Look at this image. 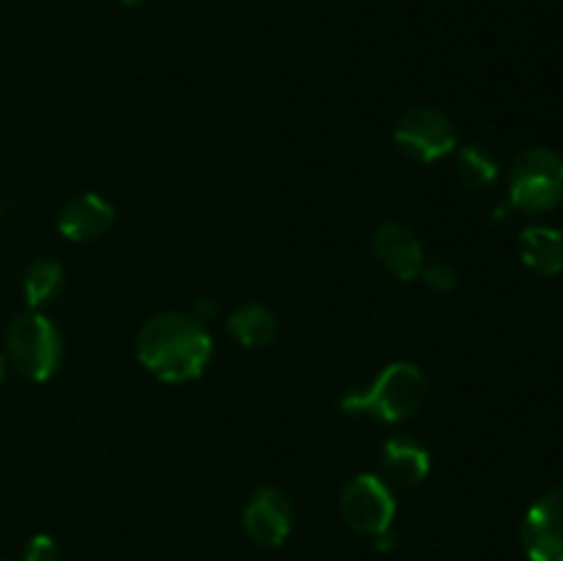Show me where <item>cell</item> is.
<instances>
[{
  "label": "cell",
  "instance_id": "obj_13",
  "mask_svg": "<svg viewBox=\"0 0 563 561\" xmlns=\"http://www.w3.org/2000/svg\"><path fill=\"white\" fill-rule=\"evenodd\" d=\"M229 333L242 346L256 350V346L273 344L275 336H278V319L262 302H247L229 317Z\"/></svg>",
  "mask_w": 563,
  "mask_h": 561
},
{
  "label": "cell",
  "instance_id": "obj_10",
  "mask_svg": "<svg viewBox=\"0 0 563 561\" xmlns=\"http://www.w3.org/2000/svg\"><path fill=\"white\" fill-rule=\"evenodd\" d=\"M113 220V204L104 201L97 193H80V196L69 198L60 209L58 231L71 242H91L108 234Z\"/></svg>",
  "mask_w": 563,
  "mask_h": 561
},
{
  "label": "cell",
  "instance_id": "obj_12",
  "mask_svg": "<svg viewBox=\"0 0 563 561\" xmlns=\"http://www.w3.org/2000/svg\"><path fill=\"white\" fill-rule=\"evenodd\" d=\"M520 258L539 275H559L563 270V234L553 226H528L520 234Z\"/></svg>",
  "mask_w": 563,
  "mask_h": 561
},
{
  "label": "cell",
  "instance_id": "obj_11",
  "mask_svg": "<svg viewBox=\"0 0 563 561\" xmlns=\"http://www.w3.org/2000/svg\"><path fill=\"white\" fill-rule=\"evenodd\" d=\"M429 460L427 446L418 443L410 435H394L390 440H385L383 446V471L390 482L401 484V487H412V484H421L429 476Z\"/></svg>",
  "mask_w": 563,
  "mask_h": 561
},
{
  "label": "cell",
  "instance_id": "obj_19",
  "mask_svg": "<svg viewBox=\"0 0 563 561\" xmlns=\"http://www.w3.org/2000/svg\"><path fill=\"white\" fill-rule=\"evenodd\" d=\"M3 372H5V366H3V355H0V380H3Z\"/></svg>",
  "mask_w": 563,
  "mask_h": 561
},
{
  "label": "cell",
  "instance_id": "obj_20",
  "mask_svg": "<svg viewBox=\"0 0 563 561\" xmlns=\"http://www.w3.org/2000/svg\"><path fill=\"white\" fill-rule=\"evenodd\" d=\"M0 561H3V559H0Z\"/></svg>",
  "mask_w": 563,
  "mask_h": 561
},
{
  "label": "cell",
  "instance_id": "obj_14",
  "mask_svg": "<svg viewBox=\"0 0 563 561\" xmlns=\"http://www.w3.org/2000/svg\"><path fill=\"white\" fill-rule=\"evenodd\" d=\"M60 286H64V267L53 258H36L27 267L25 280H22V292H25V300L33 311L47 306L58 295Z\"/></svg>",
  "mask_w": 563,
  "mask_h": 561
},
{
  "label": "cell",
  "instance_id": "obj_4",
  "mask_svg": "<svg viewBox=\"0 0 563 561\" xmlns=\"http://www.w3.org/2000/svg\"><path fill=\"white\" fill-rule=\"evenodd\" d=\"M5 346L20 374H25L33 383L53 377L64 358L58 330L42 311L20 314L5 330Z\"/></svg>",
  "mask_w": 563,
  "mask_h": 561
},
{
  "label": "cell",
  "instance_id": "obj_18",
  "mask_svg": "<svg viewBox=\"0 0 563 561\" xmlns=\"http://www.w3.org/2000/svg\"><path fill=\"white\" fill-rule=\"evenodd\" d=\"M121 3H124V6H141L143 0H121Z\"/></svg>",
  "mask_w": 563,
  "mask_h": 561
},
{
  "label": "cell",
  "instance_id": "obj_15",
  "mask_svg": "<svg viewBox=\"0 0 563 561\" xmlns=\"http://www.w3.org/2000/svg\"><path fill=\"white\" fill-rule=\"evenodd\" d=\"M456 176H460L465 187L482 190V187H489L498 179V165H495V160L487 152L467 146L456 152Z\"/></svg>",
  "mask_w": 563,
  "mask_h": 561
},
{
  "label": "cell",
  "instance_id": "obj_3",
  "mask_svg": "<svg viewBox=\"0 0 563 561\" xmlns=\"http://www.w3.org/2000/svg\"><path fill=\"white\" fill-rule=\"evenodd\" d=\"M509 198L522 212H548L563 201V157L553 148H526L509 174Z\"/></svg>",
  "mask_w": 563,
  "mask_h": 561
},
{
  "label": "cell",
  "instance_id": "obj_17",
  "mask_svg": "<svg viewBox=\"0 0 563 561\" xmlns=\"http://www.w3.org/2000/svg\"><path fill=\"white\" fill-rule=\"evenodd\" d=\"M25 561H58V544L47 534H36L25 548Z\"/></svg>",
  "mask_w": 563,
  "mask_h": 561
},
{
  "label": "cell",
  "instance_id": "obj_6",
  "mask_svg": "<svg viewBox=\"0 0 563 561\" xmlns=\"http://www.w3.org/2000/svg\"><path fill=\"white\" fill-rule=\"evenodd\" d=\"M341 517L352 531L379 537L390 531V522L396 517V498L383 479L361 473L341 493Z\"/></svg>",
  "mask_w": 563,
  "mask_h": 561
},
{
  "label": "cell",
  "instance_id": "obj_1",
  "mask_svg": "<svg viewBox=\"0 0 563 561\" xmlns=\"http://www.w3.org/2000/svg\"><path fill=\"white\" fill-rule=\"evenodd\" d=\"M209 358L212 336L201 319L190 314H157L137 333V361L163 383H190L201 377Z\"/></svg>",
  "mask_w": 563,
  "mask_h": 561
},
{
  "label": "cell",
  "instance_id": "obj_8",
  "mask_svg": "<svg viewBox=\"0 0 563 561\" xmlns=\"http://www.w3.org/2000/svg\"><path fill=\"white\" fill-rule=\"evenodd\" d=\"M245 534L262 548H280L295 526V506L278 487H262L251 495L242 515Z\"/></svg>",
  "mask_w": 563,
  "mask_h": 561
},
{
  "label": "cell",
  "instance_id": "obj_2",
  "mask_svg": "<svg viewBox=\"0 0 563 561\" xmlns=\"http://www.w3.org/2000/svg\"><path fill=\"white\" fill-rule=\"evenodd\" d=\"M427 399V377L416 363L396 361L363 388L346 391L339 399L346 416H368L383 424H401L416 416Z\"/></svg>",
  "mask_w": 563,
  "mask_h": 561
},
{
  "label": "cell",
  "instance_id": "obj_5",
  "mask_svg": "<svg viewBox=\"0 0 563 561\" xmlns=\"http://www.w3.org/2000/svg\"><path fill=\"white\" fill-rule=\"evenodd\" d=\"M394 141L418 163H438L456 148V127L443 110L412 108L396 121Z\"/></svg>",
  "mask_w": 563,
  "mask_h": 561
},
{
  "label": "cell",
  "instance_id": "obj_16",
  "mask_svg": "<svg viewBox=\"0 0 563 561\" xmlns=\"http://www.w3.org/2000/svg\"><path fill=\"white\" fill-rule=\"evenodd\" d=\"M423 284L434 292H451L456 286V270L449 262H423L421 275Z\"/></svg>",
  "mask_w": 563,
  "mask_h": 561
},
{
  "label": "cell",
  "instance_id": "obj_9",
  "mask_svg": "<svg viewBox=\"0 0 563 561\" xmlns=\"http://www.w3.org/2000/svg\"><path fill=\"white\" fill-rule=\"evenodd\" d=\"M372 248L377 262L399 280H412L421 275L423 248L407 226L383 223L374 231Z\"/></svg>",
  "mask_w": 563,
  "mask_h": 561
},
{
  "label": "cell",
  "instance_id": "obj_7",
  "mask_svg": "<svg viewBox=\"0 0 563 561\" xmlns=\"http://www.w3.org/2000/svg\"><path fill=\"white\" fill-rule=\"evenodd\" d=\"M520 542L531 561H563V487L550 490L528 509Z\"/></svg>",
  "mask_w": 563,
  "mask_h": 561
}]
</instances>
